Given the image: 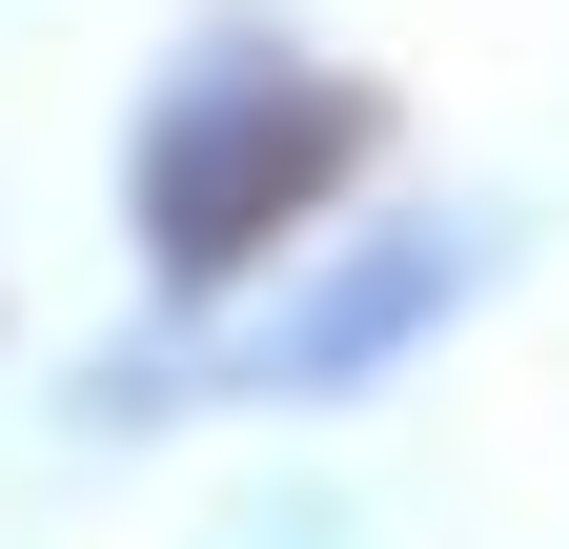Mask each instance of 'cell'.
<instances>
[{"instance_id":"1","label":"cell","mask_w":569,"mask_h":549,"mask_svg":"<svg viewBox=\"0 0 569 549\" xmlns=\"http://www.w3.org/2000/svg\"><path fill=\"white\" fill-rule=\"evenodd\" d=\"M346 163H367V82H284V61L183 82V102H163V143H142V244H163V286L264 264Z\"/></svg>"}]
</instances>
